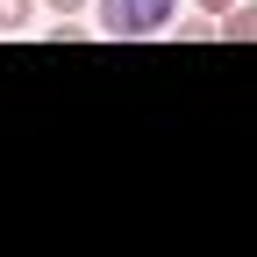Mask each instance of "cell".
I'll list each match as a JSON object with an SVG mask.
<instances>
[{"instance_id": "cell-1", "label": "cell", "mask_w": 257, "mask_h": 257, "mask_svg": "<svg viewBox=\"0 0 257 257\" xmlns=\"http://www.w3.org/2000/svg\"><path fill=\"white\" fill-rule=\"evenodd\" d=\"M179 22V0H93V29L114 43H143V36H165Z\"/></svg>"}, {"instance_id": "cell-2", "label": "cell", "mask_w": 257, "mask_h": 257, "mask_svg": "<svg viewBox=\"0 0 257 257\" xmlns=\"http://www.w3.org/2000/svg\"><path fill=\"white\" fill-rule=\"evenodd\" d=\"M214 36L221 43H257V0H236V8L214 22Z\"/></svg>"}, {"instance_id": "cell-3", "label": "cell", "mask_w": 257, "mask_h": 257, "mask_svg": "<svg viewBox=\"0 0 257 257\" xmlns=\"http://www.w3.org/2000/svg\"><path fill=\"white\" fill-rule=\"evenodd\" d=\"M36 22V0H0V36H22Z\"/></svg>"}, {"instance_id": "cell-4", "label": "cell", "mask_w": 257, "mask_h": 257, "mask_svg": "<svg viewBox=\"0 0 257 257\" xmlns=\"http://www.w3.org/2000/svg\"><path fill=\"white\" fill-rule=\"evenodd\" d=\"M165 36H179V43H207V36H214V22H207V15H179Z\"/></svg>"}, {"instance_id": "cell-5", "label": "cell", "mask_w": 257, "mask_h": 257, "mask_svg": "<svg viewBox=\"0 0 257 257\" xmlns=\"http://www.w3.org/2000/svg\"><path fill=\"white\" fill-rule=\"evenodd\" d=\"M193 8H200L207 22H221V15H229V8H236V0H193Z\"/></svg>"}, {"instance_id": "cell-6", "label": "cell", "mask_w": 257, "mask_h": 257, "mask_svg": "<svg viewBox=\"0 0 257 257\" xmlns=\"http://www.w3.org/2000/svg\"><path fill=\"white\" fill-rule=\"evenodd\" d=\"M50 15H79V8H93V0H43Z\"/></svg>"}]
</instances>
